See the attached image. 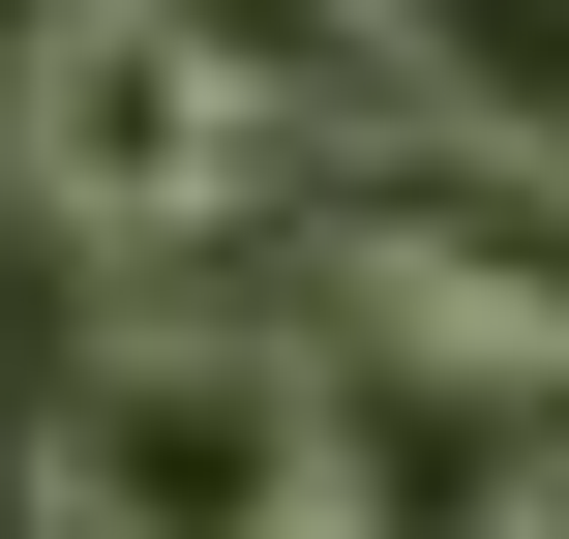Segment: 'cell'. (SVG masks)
<instances>
[{"mask_svg":"<svg viewBox=\"0 0 569 539\" xmlns=\"http://www.w3.org/2000/svg\"><path fill=\"white\" fill-rule=\"evenodd\" d=\"M0 180H30L90 270H210L300 150L210 90V30H180V0H60V30H30V90H0Z\"/></svg>","mask_w":569,"mask_h":539,"instance_id":"2","label":"cell"},{"mask_svg":"<svg viewBox=\"0 0 569 539\" xmlns=\"http://www.w3.org/2000/svg\"><path fill=\"white\" fill-rule=\"evenodd\" d=\"M390 30H420L450 150H569V0H390Z\"/></svg>","mask_w":569,"mask_h":539,"instance_id":"4","label":"cell"},{"mask_svg":"<svg viewBox=\"0 0 569 539\" xmlns=\"http://www.w3.org/2000/svg\"><path fill=\"white\" fill-rule=\"evenodd\" d=\"M330 510V330H90L30 390V539H300Z\"/></svg>","mask_w":569,"mask_h":539,"instance_id":"1","label":"cell"},{"mask_svg":"<svg viewBox=\"0 0 569 539\" xmlns=\"http://www.w3.org/2000/svg\"><path fill=\"white\" fill-rule=\"evenodd\" d=\"M180 30H210V90H240L270 150H450V90H420L390 0H180Z\"/></svg>","mask_w":569,"mask_h":539,"instance_id":"3","label":"cell"},{"mask_svg":"<svg viewBox=\"0 0 569 539\" xmlns=\"http://www.w3.org/2000/svg\"><path fill=\"white\" fill-rule=\"evenodd\" d=\"M300 539H330V510H300Z\"/></svg>","mask_w":569,"mask_h":539,"instance_id":"5","label":"cell"}]
</instances>
